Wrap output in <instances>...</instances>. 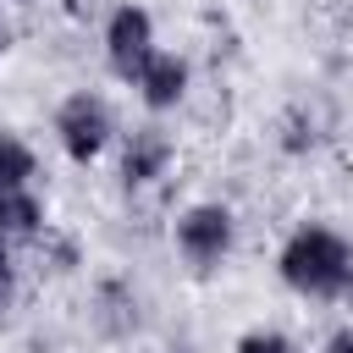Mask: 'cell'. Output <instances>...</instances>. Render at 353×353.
<instances>
[{
  "mask_svg": "<svg viewBox=\"0 0 353 353\" xmlns=\"http://www.w3.org/2000/svg\"><path fill=\"white\" fill-rule=\"evenodd\" d=\"M276 265H281V281L303 298H342L353 276V254L331 226H298Z\"/></svg>",
  "mask_w": 353,
  "mask_h": 353,
  "instance_id": "obj_1",
  "label": "cell"
},
{
  "mask_svg": "<svg viewBox=\"0 0 353 353\" xmlns=\"http://www.w3.org/2000/svg\"><path fill=\"white\" fill-rule=\"evenodd\" d=\"M110 132H116V121H110V105H105L99 94L77 88V94L61 99V110H55V138H61V149H66L77 165H88V160L110 143Z\"/></svg>",
  "mask_w": 353,
  "mask_h": 353,
  "instance_id": "obj_2",
  "label": "cell"
},
{
  "mask_svg": "<svg viewBox=\"0 0 353 353\" xmlns=\"http://www.w3.org/2000/svg\"><path fill=\"white\" fill-rule=\"evenodd\" d=\"M154 55V22L143 6H116L110 22H105V61L121 83H138V72L149 66Z\"/></svg>",
  "mask_w": 353,
  "mask_h": 353,
  "instance_id": "obj_3",
  "label": "cell"
},
{
  "mask_svg": "<svg viewBox=\"0 0 353 353\" xmlns=\"http://www.w3.org/2000/svg\"><path fill=\"white\" fill-rule=\"evenodd\" d=\"M176 248L193 259V265H221L232 254V210L221 204H193L182 210L176 221Z\"/></svg>",
  "mask_w": 353,
  "mask_h": 353,
  "instance_id": "obj_4",
  "label": "cell"
},
{
  "mask_svg": "<svg viewBox=\"0 0 353 353\" xmlns=\"http://www.w3.org/2000/svg\"><path fill=\"white\" fill-rule=\"evenodd\" d=\"M165 165H171V138L160 127H138L127 138V149H121V182L127 188H149L154 176H165Z\"/></svg>",
  "mask_w": 353,
  "mask_h": 353,
  "instance_id": "obj_5",
  "label": "cell"
},
{
  "mask_svg": "<svg viewBox=\"0 0 353 353\" xmlns=\"http://www.w3.org/2000/svg\"><path fill=\"white\" fill-rule=\"evenodd\" d=\"M138 94H143L149 110H171V105L188 94V61L171 55V50H154L149 66L138 72Z\"/></svg>",
  "mask_w": 353,
  "mask_h": 353,
  "instance_id": "obj_6",
  "label": "cell"
},
{
  "mask_svg": "<svg viewBox=\"0 0 353 353\" xmlns=\"http://www.w3.org/2000/svg\"><path fill=\"white\" fill-rule=\"evenodd\" d=\"M39 221H44V204L33 199V188H0V243L33 237Z\"/></svg>",
  "mask_w": 353,
  "mask_h": 353,
  "instance_id": "obj_7",
  "label": "cell"
},
{
  "mask_svg": "<svg viewBox=\"0 0 353 353\" xmlns=\"http://www.w3.org/2000/svg\"><path fill=\"white\" fill-rule=\"evenodd\" d=\"M28 176H33V149L0 127V188H28Z\"/></svg>",
  "mask_w": 353,
  "mask_h": 353,
  "instance_id": "obj_8",
  "label": "cell"
},
{
  "mask_svg": "<svg viewBox=\"0 0 353 353\" xmlns=\"http://www.w3.org/2000/svg\"><path fill=\"white\" fill-rule=\"evenodd\" d=\"M237 353H298L281 331H248L243 342H237Z\"/></svg>",
  "mask_w": 353,
  "mask_h": 353,
  "instance_id": "obj_9",
  "label": "cell"
},
{
  "mask_svg": "<svg viewBox=\"0 0 353 353\" xmlns=\"http://www.w3.org/2000/svg\"><path fill=\"white\" fill-rule=\"evenodd\" d=\"M11 292H17V270H11V254H6V243H0V309L11 303Z\"/></svg>",
  "mask_w": 353,
  "mask_h": 353,
  "instance_id": "obj_10",
  "label": "cell"
},
{
  "mask_svg": "<svg viewBox=\"0 0 353 353\" xmlns=\"http://www.w3.org/2000/svg\"><path fill=\"white\" fill-rule=\"evenodd\" d=\"M325 353H353V331H336V336L325 342Z\"/></svg>",
  "mask_w": 353,
  "mask_h": 353,
  "instance_id": "obj_11",
  "label": "cell"
},
{
  "mask_svg": "<svg viewBox=\"0 0 353 353\" xmlns=\"http://www.w3.org/2000/svg\"><path fill=\"white\" fill-rule=\"evenodd\" d=\"M6 44H11V22L0 17V55H6Z\"/></svg>",
  "mask_w": 353,
  "mask_h": 353,
  "instance_id": "obj_12",
  "label": "cell"
},
{
  "mask_svg": "<svg viewBox=\"0 0 353 353\" xmlns=\"http://www.w3.org/2000/svg\"><path fill=\"white\" fill-rule=\"evenodd\" d=\"M342 298H347V303H353V276H347V287H342Z\"/></svg>",
  "mask_w": 353,
  "mask_h": 353,
  "instance_id": "obj_13",
  "label": "cell"
}]
</instances>
